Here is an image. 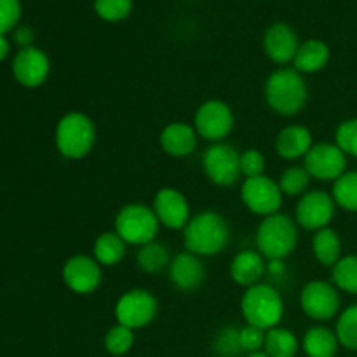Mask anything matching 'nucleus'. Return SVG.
Wrapping results in <instances>:
<instances>
[{"label":"nucleus","instance_id":"f257e3e1","mask_svg":"<svg viewBox=\"0 0 357 357\" xmlns=\"http://www.w3.org/2000/svg\"><path fill=\"white\" fill-rule=\"evenodd\" d=\"M229 241V223L215 211L199 213L183 229L185 250L197 257H215L225 250Z\"/></svg>","mask_w":357,"mask_h":357},{"label":"nucleus","instance_id":"f03ea898","mask_svg":"<svg viewBox=\"0 0 357 357\" xmlns=\"http://www.w3.org/2000/svg\"><path fill=\"white\" fill-rule=\"evenodd\" d=\"M265 100L281 115H295L307 101V84L295 68H279L265 82Z\"/></svg>","mask_w":357,"mask_h":357},{"label":"nucleus","instance_id":"7ed1b4c3","mask_svg":"<svg viewBox=\"0 0 357 357\" xmlns=\"http://www.w3.org/2000/svg\"><path fill=\"white\" fill-rule=\"evenodd\" d=\"M241 312L251 326L268 331L278 326L284 314V303L278 289L265 282L246 289L241 300Z\"/></svg>","mask_w":357,"mask_h":357},{"label":"nucleus","instance_id":"20e7f679","mask_svg":"<svg viewBox=\"0 0 357 357\" xmlns=\"http://www.w3.org/2000/svg\"><path fill=\"white\" fill-rule=\"evenodd\" d=\"M298 243L296 223L289 216L275 213L265 216L257 230V248L264 258L271 260H284L295 251Z\"/></svg>","mask_w":357,"mask_h":357},{"label":"nucleus","instance_id":"39448f33","mask_svg":"<svg viewBox=\"0 0 357 357\" xmlns=\"http://www.w3.org/2000/svg\"><path fill=\"white\" fill-rule=\"evenodd\" d=\"M56 146L66 159H82L96 143L94 122L82 112H70L56 126Z\"/></svg>","mask_w":357,"mask_h":357},{"label":"nucleus","instance_id":"423d86ee","mask_svg":"<svg viewBox=\"0 0 357 357\" xmlns=\"http://www.w3.org/2000/svg\"><path fill=\"white\" fill-rule=\"evenodd\" d=\"M159 227L153 209L145 204H128L115 216V232L126 244L132 246H143L155 241Z\"/></svg>","mask_w":357,"mask_h":357},{"label":"nucleus","instance_id":"0eeeda50","mask_svg":"<svg viewBox=\"0 0 357 357\" xmlns=\"http://www.w3.org/2000/svg\"><path fill=\"white\" fill-rule=\"evenodd\" d=\"M241 153L229 143H213L202 155V169L206 176L220 187H230L241 176Z\"/></svg>","mask_w":357,"mask_h":357},{"label":"nucleus","instance_id":"6e6552de","mask_svg":"<svg viewBox=\"0 0 357 357\" xmlns=\"http://www.w3.org/2000/svg\"><path fill=\"white\" fill-rule=\"evenodd\" d=\"M282 192L279 183H275L272 178L255 176L246 178L241 187V199L244 206L251 213L260 216H271L279 213V208L282 204Z\"/></svg>","mask_w":357,"mask_h":357},{"label":"nucleus","instance_id":"1a4fd4ad","mask_svg":"<svg viewBox=\"0 0 357 357\" xmlns=\"http://www.w3.org/2000/svg\"><path fill=\"white\" fill-rule=\"evenodd\" d=\"M157 298L146 289H131L119 298L115 305V317L119 324L131 330H139L155 319Z\"/></svg>","mask_w":357,"mask_h":357},{"label":"nucleus","instance_id":"9d476101","mask_svg":"<svg viewBox=\"0 0 357 357\" xmlns=\"http://www.w3.org/2000/svg\"><path fill=\"white\" fill-rule=\"evenodd\" d=\"M194 128L201 138L218 143L232 132L234 114L225 101L209 100L197 108Z\"/></svg>","mask_w":357,"mask_h":357},{"label":"nucleus","instance_id":"9b49d317","mask_svg":"<svg viewBox=\"0 0 357 357\" xmlns=\"http://www.w3.org/2000/svg\"><path fill=\"white\" fill-rule=\"evenodd\" d=\"M303 159H305L303 167L310 174V178H317L323 181L338 180L345 173V166H347V157L337 143L335 145L333 143L312 145V149Z\"/></svg>","mask_w":357,"mask_h":357},{"label":"nucleus","instance_id":"f8f14e48","mask_svg":"<svg viewBox=\"0 0 357 357\" xmlns=\"http://www.w3.org/2000/svg\"><path fill=\"white\" fill-rule=\"evenodd\" d=\"M300 307L310 319L330 321L340 309V296L330 282L312 281L300 293Z\"/></svg>","mask_w":357,"mask_h":357},{"label":"nucleus","instance_id":"ddd939ff","mask_svg":"<svg viewBox=\"0 0 357 357\" xmlns=\"http://www.w3.org/2000/svg\"><path fill=\"white\" fill-rule=\"evenodd\" d=\"M333 195L323 190L307 192L300 197L295 209V222L307 230L326 229L335 216Z\"/></svg>","mask_w":357,"mask_h":357},{"label":"nucleus","instance_id":"4468645a","mask_svg":"<svg viewBox=\"0 0 357 357\" xmlns=\"http://www.w3.org/2000/svg\"><path fill=\"white\" fill-rule=\"evenodd\" d=\"M152 209L160 225L171 230H183L190 222V206L185 195L176 188H160L153 199Z\"/></svg>","mask_w":357,"mask_h":357},{"label":"nucleus","instance_id":"2eb2a0df","mask_svg":"<svg viewBox=\"0 0 357 357\" xmlns=\"http://www.w3.org/2000/svg\"><path fill=\"white\" fill-rule=\"evenodd\" d=\"M63 281L79 295H89L96 291L101 282V267L94 258L77 255L63 265Z\"/></svg>","mask_w":357,"mask_h":357},{"label":"nucleus","instance_id":"dca6fc26","mask_svg":"<svg viewBox=\"0 0 357 357\" xmlns=\"http://www.w3.org/2000/svg\"><path fill=\"white\" fill-rule=\"evenodd\" d=\"M51 72L47 54L37 47L21 49L13 61L14 79L24 87H38L45 82Z\"/></svg>","mask_w":357,"mask_h":357},{"label":"nucleus","instance_id":"f3484780","mask_svg":"<svg viewBox=\"0 0 357 357\" xmlns=\"http://www.w3.org/2000/svg\"><path fill=\"white\" fill-rule=\"evenodd\" d=\"M264 47L268 58L278 65H286V63L295 59L296 51H298V37L295 30L284 23H275L265 31Z\"/></svg>","mask_w":357,"mask_h":357},{"label":"nucleus","instance_id":"a211bd4d","mask_svg":"<svg viewBox=\"0 0 357 357\" xmlns=\"http://www.w3.org/2000/svg\"><path fill=\"white\" fill-rule=\"evenodd\" d=\"M169 278L180 291H195L206 278L204 264L197 255L185 251L171 260Z\"/></svg>","mask_w":357,"mask_h":357},{"label":"nucleus","instance_id":"6ab92c4d","mask_svg":"<svg viewBox=\"0 0 357 357\" xmlns=\"http://www.w3.org/2000/svg\"><path fill=\"white\" fill-rule=\"evenodd\" d=\"M197 131L187 122H171L159 136L160 146L171 157H187L197 146Z\"/></svg>","mask_w":357,"mask_h":357},{"label":"nucleus","instance_id":"aec40b11","mask_svg":"<svg viewBox=\"0 0 357 357\" xmlns=\"http://www.w3.org/2000/svg\"><path fill=\"white\" fill-rule=\"evenodd\" d=\"M265 274H267V264H265V258L261 257L260 251H241L234 257L232 264H230V278L234 279V282L244 286V288L258 284Z\"/></svg>","mask_w":357,"mask_h":357},{"label":"nucleus","instance_id":"412c9836","mask_svg":"<svg viewBox=\"0 0 357 357\" xmlns=\"http://www.w3.org/2000/svg\"><path fill=\"white\" fill-rule=\"evenodd\" d=\"M312 149V135L303 126H288L275 139V150L282 159H300Z\"/></svg>","mask_w":357,"mask_h":357},{"label":"nucleus","instance_id":"4be33fe9","mask_svg":"<svg viewBox=\"0 0 357 357\" xmlns=\"http://www.w3.org/2000/svg\"><path fill=\"white\" fill-rule=\"evenodd\" d=\"M328 61H330V47L324 42L312 38L300 44L293 59V66L300 73H316L323 70Z\"/></svg>","mask_w":357,"mask_h":357},{"label":"nucleus","instance_id":"5701e85b","mask_svg":"<svg viewBox=\"0 0 357 357\" xmlns=\"http://www.w3.org/2000/svg\"><path fill=\"white\" fill-rule=\"evenodd\" d=\"M312 251L316 260L324 267H335L342 258L340 237L335 230L321 229L317 230L312 239Z\"/></svg>","mask_w":357,"mask_h":357},{"label":"nucleus","instance_id":"b1692460","mask_svg":"<svg viewBox=\"0 0 357 357\" xmlns=\"http://www.w3.org/2000/svg\"><path fill=\"white\" fill-rule=\"evenodd\" d=\"M338 344L337 333L323 326L310 328L303 337V351L309 357H333Z\"/></svg>","mask_w":357,"mask_h":357},{"label":"nucleus","instance_id":"393cba45","mask_svg":"<svg viewBox=\"0 0 357 357\" xmlns=\"http://www.w3.org/2000/svg\"><path fill=\"white\" fill-rule=\"evenodd\" d=\"M126 246L128 244L122 241V237L117 232H103L94 241V260L100 265H107V267L117 265L124 258Z\"/></svg>","mask_w":357,"mask_h":357},{"label":"nucleus","instance_id":"a878e982","mask_svg":"<svg viewBox=\"0 0 357 357\" xmlns=\"http://www.w3.org/2000/svg\"><path fill=\"white\" fill-rule=\"evenodd\" d=\"M136 261L146 274H159L164 268L169 267V251L164 244L152 241V243L139 246L138 253H136Z\"/></svg>","mask_w":357,"mask_h":357},{"label":"nucleus","instance_id":"bb28decb","mask_svg":"<svg viewBox=\"0 0 357 357\" xmlns=\"http://www.w3.org/2000/svg\"><path fill=\"white\" fill-rule=\"evenodd\" d=\"M265 352L271 357H295L298 352V340L284 328H272L265 337Z\"/></svg>","mask_w":357,"mask_h":357},{"label":"nucleus","instance_id":"cd10ccee","mask_svg":"<svg viewBox=\"0 0 357 357\" xmlns=\"http://www.w3.org/2000/svg\"><path fill=\"white\" fill-rule=\"evenodd\" d=\"M333 201L347 211H357V171H349L335 180Z\"/></svg>","mask_w":357,"mask_h":357},{"label":"nucleus","instance_id":"c85d7f7f","mask_svg":"<svg viewBox=\"0 0 357 357\" xmlns=\"http://www.w3.org/2000/svg\"><path fill=\"white\" fill-rule=\"evenodd\" d=\"M333 284L338 289L357 295V255L344 257L333 267Z\"/></svg>","mask_w":357,"mask_h":357},{"label":"nucleus","instance_id":"c756f323","mask_svg":"<svg viewBox=\"0 0 357 357\" xmlns=\"http://www.w3.org/2000/svg\"><path fill=\"white\" fill-rule=\"evenodd\" d=\"M132 344H135V330L122 326V324L112 328L105 337V349L112 356L128 354L132 349Z\"/></svg>","mask_w":357,"mask_h":357},{"label":"nucleus","instance_id":"7c9ffc66","mask_svg":"<svg viewBox=\"0 0 357 357\" xmlns=\"http://www.w3.org/2000/svg\"><path fill=\"white\" fill-rule=\"evenodd\" d=\"M309 183L310 174L307 173L305 167L298 166L288 167V169L281 174V180H279V187H281L282 194L291 195V197L303 195V192L307 190Z\"/></svg>","mask_w":357,"mask_h":357},{"label":"nucleus","instance_id":"2f4dec72","mask_svg":"<svg viewBox=\"0 0 357 357\" xmlns=\"http://www.w3.org/2000/svg\"><path fill=\"white\" fill-rule=\"evenodd\" d=\"M337 337L344 347L357 351V305L344 310L337 323Z\"/></svg>","mask_w":357,"mask_h":357},{"label":"nucleus","instance_id":"473e14b6","mask_svg":"<svg viewBox=\"0 0 357 357\" xmlns=\"http://www.w3.org/2000/svg\"><path fill=\"white\" fill-rule=\"evenodd\" d=\"M94 9L105 21H121L129 16L132 2L131 0H94Z\"/></svg>","mask_w":357,"mask_h":357},{"label":"nucleus","instance_id":"72a5a7b5","mask_svg":"<svg viewBox=\"0 0 357 357\" xmlns=\"http://www.w3.org/2000/svg\"><path fill=\"white\" fill-rule=\"evenodd\" d=\"M239 328H223L218 335H216L215 340V351L220 356L225 357H234L239 352H243L241 349V340H239Z\"/></svg>","mask_w":357,"mask_h":357},{"label":"nucleus","instance_id":"f704fd0d","mask_svg":"<svg viewBox=\"0 0 357 357\" xmlns=\"http://www.w3.org/2000/svg\"><path fill=\"white\" fill-rule=\"evenodd\" d=\"M337 145L340 146L345 155L357 157V119H351L338 126L337 129Z\"/></svg>","mask_w":357,"mask_h":357},{"label":"nucleus","instance_id":"c9c22d12","mask_svg":"<svg viewBox=\"0 0 357 357\" xmlns=\"http://www.w3.org/2000/svg\"><path fill=\"white\" fill-rule=\"evenodd\" d=\"M239 164L241 174H244L246 178L261 176L265 169V157L261 155L260 150L257 149L244 150L239 157Z\"/></svg>","mask_w":357,"mask_h":357},{"label":"nucleus","instance_id":"e433bc0d","mask_svg":"<svg viewBox=\"0 0 357 357\" xmlns=\"http://www.w3.org/2000/svg\"><path fill=\"white\" fill-rule=\"evenodd\" d=\"M21 17L20 0H0V35L13 30Z\"/></svg>","mask_w":357,"mask_h":357},{"label":"nucleus","instance_id":"4c0bfd02","mask_svg":"<svg viewBox=\"0 0 357 357\" xmlns=\"http://www.w3.org/2000/svg\"><path fill=\"white\" fill-rule=\"evenodd\" d=\"M265 337H267V331L261 330L257 326H248L241 328L239 331V340H241V349L246 352H258L261 351V347H265Z\"/></svg>","mask_w":357,"mask_h":357},{"label":"nucleus","instance_id":"58836bf2","mask_svg":"<svg viewBox=\"0 0 357 357\" xmlns=\"http://www.w3.org/2000/svg\"><path fill=\"white\" fill-rule=\"evenodd\" d=\"M14 40H16L17 45H21L23 49L31 47V42H33V31L28 26L17 28L16 33H14Z\"/></svg>","mask_w":357,"mask_h":357},{"label":"nucleus","instance_id":"ea45409f","mask_svg":"<svg viewBox=\"0 0 357 357\" xmlns=\"http://www.w3.org/2000/svg\"><path fill=\"white\" fill-rule=\"evenodd\" d=\"M267 274L271 275V278L274 279H279L282 278V275L286 274V267L284 264H282V260H271L267 264Z\"/></svg>","mask_w":357,"mask_h":357},{"label":"nucleus","instance_id":"a19ab883","mask_svg":"<svg viewBox=\"0 0 357 357\" xmlns=\"http://www.w3.org/2000/svg\"><path fill=\"white\" fill-rule=\"evenodd\" d=\"M9 51H10L9 40L6 38V35H0V61H3V59L7 58Z\"/></svg>","mask_w":357,"mask_h":357},{"label":"nucleus","instance_id":"79ce46f5","mask_svg":"<svg viewBox=\"0 0 357 357\" xmlns=\"http://www.w3.org/2000/svg\"><path fill=\"white\" fill-rule=\"evenodd\" d=\"M248 357H271L267 354V352H261V351H258V352H251L250 356Z\"/></svg>","mask_w":357,"mask_h":357}]
</instances>
